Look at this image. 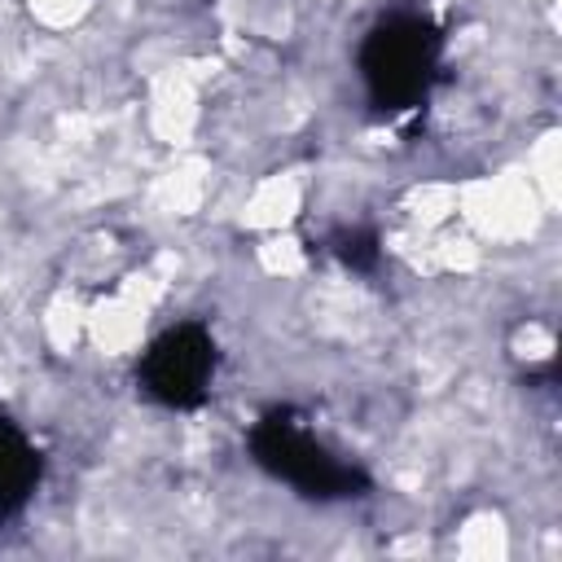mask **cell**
<instances>
[{"label": "cell", "instance_id": "cell-3", "mask_svg": "<svg viewBox=\"0 0 562 562\" xmlns=\"http://www.w3.org/2000/svg\"><path fill=\"white\" fill-rule=\"evenodd\" d=\"M461 553L470 558H505L509 553V536H505V522L496 514H479L461 527V540H457Z\"/></svg>", "mask_w": 562, "mask_h": 562}, {"label": "cell", "instance_id": "cell-2", "mask_svg": "<svg viewBox=\"0 0 562 562\" xmlns=\"http://www.w3.org/2000/svg\"><path fill=\"white\" fill-rule=\"evenodd\" d=\"M299 206H303V189L294 176H263L241 202V224L259 233H281Z\"/></svg>", "mask_w": 562, "mask_h": 562}, {"label": "cell", "instance_id": "cell-4", "mask_svg": "<svg viewBox=\"0 0 562 562\" xmlns=\"http://www.w3.org/2000/svg\"><path fill=\"white\" fill-rule=\"evenodd\" d=\"M88 4H92V0H26L31 18H35L40 26H48V31L79 26V22H83V13H88Z\"/></svg>", "mask_w": 562, "mask_h": 562}, {"label": "cell", "instance_id": "cell-1", "mask_svg": "<svg viewBox=\"0 0 562 562\" xmlns=\"http://www.w3.org/2000/svg\"><path fill=\"white\" fill-rule=\"evenodd\" d=\"M162 299V281L149 272L119 277L92 307H83V338L101 347L105 356H132L154 321V307Z\"/></svg>", "mask_w": 562, "mask_h": 562}]
</instances>
